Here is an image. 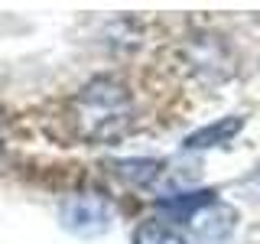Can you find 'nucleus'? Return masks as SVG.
<instances>
[{
  "label": "nucleus",
  "mask_w": 260,
  "mask_h": 244,
  "mask_svg": "<svg viewBox=\"0 0 260 244\" xmlns=\"http://www.w3.org/2000/svg\"><path fill=\"white\" fill-rule=\"evenodd\" d=\"M244 120L241 117H224V120H218V124H211V127H202V130H195V134L185 140V146L189 150H205V146H221L228 143L234 134L241 130Z\"/></svg>",
  "instance_id": "obj_5"
},
{
  "label": "nucleus",
  "mask_w": 260,
  "mask_h": 244,
  "mask_svg": "<svg viewBox=\"0 0 260 244\" xmlns=\"http://www.w3.org/2000/svg\"><path fill=\"white\" fill-rule=\"evenodd\" d=\"M134 244H189L182 238V231H176L166 222H143L134 231Z\"/></svg>",
  "instance_id": "obj_7"
},
{
  "label": "nucleus",
  "mask_w": 260,
  "mask_h": 244,
  "mask_svg": "<svg viewBox=\"0 0 260 244\" xmlns=\"http://www.w3.org/2000/svg\"><path fill=\"white\" fill-rule=\"evenodd\" d=\"M111 169L117 179H124L130 186H146L159 176L162 163L159 160H111Z\"/></svg>",
  "instance_id": "obj_6"
},
{
  "label": "nucleus",
  "mask_w": 260,
  "mask_h": 244,
  "mask_svg": "<svg viewBox=\"0 0 260 244\" xmlns=\"http://www.w3.org/2000/svg\"><path fill=\"white\" fill-rule=\"evenodd\" d=\"M215 195H218L215 189H195V192H179V195H169V199H159L156 205H159V211H166V215L189 222V218H195L199 211H205L208 205H215Z\"/></svg>",
  "instance_id": "obj_3"
},
{
  "label": "nucleus",
  "mask_w": 260,
  "mask_h": 244,
  "mask_svg": "<svg viewBox=\"0 0 260 244\" xmlns=\"http://www.w3.org/2000/svg\"><path fill=\"white\" fill-rule=\"evenodd\" d=\"M192 222H195V234H199L202 244H221L234 228V215L221 205H208V211H199Z\"/></svg>",
  "instance_id": "obj_4"
},
{
  "label": "nucleus",
  "mask_w": 260,
  "mask_h": 244,
  "mask_svg": "<svg viewBox=\"0 0 260 244\" xmlns=\"http://www.w3.org/2000/svg\"><path fill=\"white\" fill-rule=\"evenodd\" d=\"M69 120L75 134L88 143H111L124 137L134 120L130 92L114 78L88 81L69 104Z\"/></svg>",
  "instance_id": "obj_1"
},
{
  "label": "nucleus",
  "mask_w": 260,
  "mask_h": 244,
  "mask_svg": "<svg viewBox=\"0 0 260 244\" xmlns=\"http://www.w3.org/2000/svg\"><path fill=\"white\" fill-rule=\"evenodd\" d=\"M59 218L65 231L78 234V238H94L111 228V202L98 192H75L62 202Z\"/></svg>",
  "instance_id": "obj_2"
}]
</instances>
